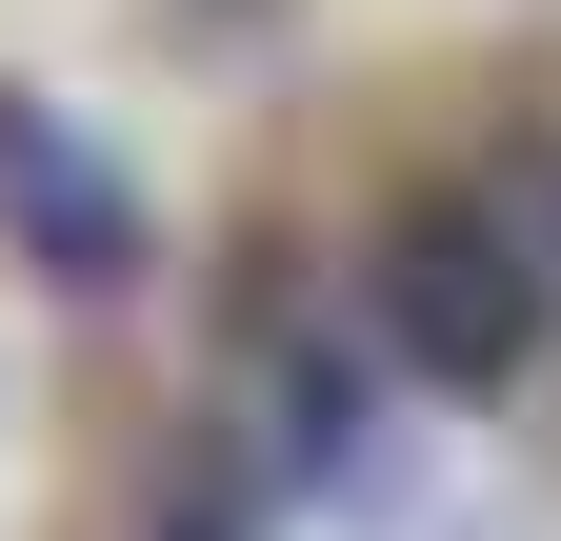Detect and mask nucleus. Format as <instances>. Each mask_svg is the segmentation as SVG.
I'll use <instances>...</instances> for the list:
<instances>
[{"label": "nucleus", "instance_id": "f03ea898", "mask_svg": "<svg viewBox=\"0 0 561 541\" xmlns=\"http://www.w3.org/2000/svg\"><path fill=\"white\" fill-rule=\"evenodd\" d=\"M0 200H21V241L60 261V281H121V261H140V200L60 141V120H0Z\"/></svg>", "mask_w": 561, "mask_h": 541}, {"label": "nucleus", "instance_id": "f257e3e1", "mask_svg": "<svg viewBox=\"0 0 561 541\" xmlns=\"http://www.w3.org/2000/svg\"><path fill=\"white\" fill-rule=\"evenodd\" d=\"M541 261H522V221L502 200H442V221H401L381 241V342L401 361H442V381H502L522 342H541Z\"/></svg>", "mask_w": 561, "mask_h": 541}, {"label": "nucleus", "instance_id": "7ed1b4c3", "mask_svg": "<svg viewBox=\"0 0 561 541\" xmlns=\"http://www.w3.org/2000/svg\"><path fill=\"white\" fill-rule=\"evenodd\" d=\"M502 221H522V261H541V281H561V141H541V161L502 181Z\"/></svg>", "mask_w": 561, "mask_h": 541}]
</instances>
